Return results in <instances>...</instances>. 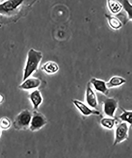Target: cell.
<instances>
[{
	"label": "cell",
	"mask_w": 132,
	"mask_h": 158,
	"mask_svg": "<svg viewBox=\"0 0 132 158\" xmlns=\"http://www.w3.org/2000/svg\"><path fill=\"white\" fill-rule=\"evenodd\" d=\"M103 111L107 117L115 118L118 107V101L115 98H106L103 101Z\"/></svg>",
	"instance_id": "cell-6"
},
{
	"label": "cell",
	"mask_w": 132,
	"mask_h": 158,
	"mask_svg": "<svg viewBox=\"0 0 132 158\" xmlns=\"http://www.w3.org/2000/svg\"><path fill=\"white\" fill-rule=\"evenodd\" d=\"M116 121H117L115 118L106 116L101 119L100 123L103 127L106 129L112 130L116 125Z\"/></svg>",
	"instance_id": "cell-16"
},
{
	"label": "cell",
	"mask_w": 132,
	"mask_h": 158,
	"mask_svg": "<svg viewBox=\"0 0 132 158\" xmlns=\"http://www.w3.org/2000/svg\"><path fill=\"white\" fill-rule=\"evenodd\" d=\"M2 131L1 128H0V138L1 137V135H2Z\"/></svg>",
	"instance_id": "cell-21"
},
{
	"label": "cell",
	"mask_w": 132,
	"mask_h": 158,
	"mask_svg": "<svg viewBox=\"0 0 132 158\" xmlns=\"http://www.w3.org/2000/svg\"><path fill=\"white\" fill-rule=\"evenodd\" d=\"M127 80L123 77L119 76H113L108 82H106L108 89L116 88L121 86L125 84Z\"/></svg>",
	"instance_id": "cell-14"
},
{
	"label": "cell",
	"mask_w": 132,
	"mask_h": 158,
	"mask_svg": "<svg viewBox=\"0 0 132 158\" xmlns=\"http://www.w3.org/2000/svg\"><path fill=\"white\" fill-rule=\"evenodd\" d=\"M12 122L7 117H2L0 118V128L2 131H7L11 128Z\"/></svg>",
	"instance_id": "cell-19"
},
{
	"label": "cell",
	"mask_w": 132,
	"mask_h": 158,
	"mask_svg": "<svg viewBox=\"0 0 132 158\" xmlns=\"http://www.w3.org/2000/svg\"><path fill=\"white\" fill-rule=\"evenodd\" d=\"M129 126L130 125L127 123L121 122L116 127L114 131L113 146H116L128 139Z\"/></svg>",
	"instance_id": "cell-5"
},
{
	"label": "cell",
	"mask_w": 132,
	"mask_h": 158,
	"mask_svg": "<svg viewBox=\"0 0 132 158\" xmlns=\"http://www.w3.org/2000/svg\"><path fill=\"white\" fill-rule=\"evenodd\" d=\"M47 123V118L43 114L38 110H33L29 129L32 132H37Z\"/></svg>",
	"instance_id": "cell-4"
},
{
	"label": "cell",
	"mask_w": 132,
	"mask_h": 158,
	"mask_svg": "<svg viewBox=\"0 0 132 158\" xmlns=\"http://www.w3.org/2000/svg\"><path fill=\"white\" fill-rule=\"evenodd\" d=\"M28 98L32 104L33 110H38L43 101L41 92L38 89L32 90L30 91Z\"/></svg>",
	"instance_id": "cell-10"
},
{
	"label": "cell",
	"mask_w": 132,
	"mask_h": 158,
	"mask_svg": "<svg viewBox=\"0 0 132 158\" xmlns=\"http://www.w3.org/2000/svg\"><path fill=\"white\" fill-rule=\"evenodd\" d=\"M4 100V97L3 96L0 94V104L2 103L3 102Z\"/></svg>",
	"instance_id": "cell-20"
},
{
	"label": "cell",
	"mask_w": 132,
	"mask_h": 158,
	"mask_svg": "<svg viewBox=\"0 0 132 158\" xmlns=\"http://www.w3.org/2000/svg\"><path fill=\"white\" fill-rule=\"evenodd\" d=\"M90 84L94 89L103 94L105 96H108L109 94V89L106 85V82L101 79L93 77L90 80Z\"/></svg>",
	"instance_id": "cell-11"
},
{
	"label": "cell",
	"mask_w": 132,
	"mask_h": 158,
	"mask_svg": "<svg viewBox=\"0 0 132 158\" xmlns=\"http://www.w3.org/2000/svg\"><path fill=\"white\" fill-rule=\"evenodd\" d=\"M37 0H5L0 3V15L10 18L17 15L22 10L29 8Z\"/></svg>",
	"instance_id": "cell-1"
},
{
	"label": "cell",
	"mask_w": 132,
	"mask_h": 158,
	"mask_svg": "<svg viewBox=\"0 0 132 158\" xmlns=\"http://www.w3.org/2000/svg\"><path fill=\"white\" fill-rule=\"evenodd\" d=\"M42 57V53L39 51L33 48L28 51L23 69L22 81L32 77L34 73L37 71Z\"/></svg>",
	"instance_id": "cell-2"
},
{
	"label": "cell",
	"mask_w": 132,
	"mask_h": 158,
	"mask_svg": "<svg viewBox=\"0 0 132 158\" xmlns=\"http://www.w3.org/2000/svg\"><path fill=\"white\" fill-rule=\"evenodd\" d=\"M122 113L119 116V118L121 122L127 123L130 125L132 124V111L127 110L124 108H121Z\"/></svg>",
	"instance_id": "cell-17"
},
{
	"label": "cell",
	"mask_w": 132,
	"mask_h": 158,
	"mask_svg": "<svg viewBox=\"0 0 132 158\" xmlns=\"http://www.w3.org/2000/svg\"><path fill=\"white\" fill-rule=\"evenodd\" d=\"M32 115V111L25 109L20 112L15 117L13 125L15 130L26 131L29 129Z\"/></svg>",
	"instance_id": "cell-3"
},
{
	"label": "cell",
	"mask_w": 132,
	"mask_h": 158,
	"mask_svg": "<svg viewBox=\"0 0 132 158\" xmlns=\"http://www.w3.org/2000/svg\"><path fill=\"white\" fill-rule=\"evenodd\" d=\"M106 2L108 9L112 15H118L122 10V6L117 0H106Z\"/></svg>",
	"instance_id": "cell-13"
},
{
	"label": "cell",
	"mask_w": 132,
	"mask_h": 158,
	"mask_svg": "<svg viewBox=\"0 0 132 158\" xmlns=\"http://www.w3.org/2000/svg\"><path fill=\"white\" fill-rule=\"evenodd\" d=\"M42 83V80L39 77H30L22 81L18 88L23 91H31L39 88Z\"/></svg>",
	"instance_id": "cell-8"
},
{
	"label": "cell",
	"mask_w": 132,
	"mask_h": 158,
	"mask_svg": "<svg viewBox=\"0 0 132 158\" xmlns=\"http://www.w3.org/2000/svg\"><path fill=\"white\" fill-rule=\"evenodd\" d=\"M104 15L107 19L109 26L112 29L117 30L122 27L123 25L122 22L117 17L107 14H105Z\"/></svg>",
	"instance_id": "cell-15"
},
{
	"label": "cell",
	"mask_w": 132,
	"mask_h": 158,
	"mask_svg": "<svg viewBox=\"0 0 132 158\" xmlns=\"http://www.w3.org/2000/svg\"><path fill=\"white\" fill-rule=\"evenodd\" d=\"M122 6L123 9L126 13L128 21H132V6L129 0H120L119 1Z\"/></svg>",
	"instance_id": "cell-18"
},
{
	"label": "cell",
	"mask_w": 132,
	"mask_h": 158,
	"mask_svg": "<svg viewBox=\"0 0 132 158\" xmlns=\"http://www.w3.org/2000/svg\"><path fill=\"white\" fill-rule=\"evenodd\" d=\"M72 103L82 115L89 116L91 115H100V113L96 109L91 108L87 104L77 99L72 100Z\"/></svg>",
	"instance_id": "cell-7"
},
{
	"label": "cell",
	"mask_w": 132,
	"mask_h": 158,
	"mask_svg": "<svg viewBox=\"0 0 132 158\" xmlns=\"http://www.w3.org/2000/svg\"><path fill=\"white\" fill-rule=\"evenodd\" d=\"M41 69L46 74L53 75L58 73L59 70V65L55 61H48L42 65Z\"/></svg>",
	"instance_id": "cell-12"
},
{
	"label": "cell",
	"mask_w": 132,
	"mask_h": 158,
	"mask_svg": "<svg viewBox=\"0 0 132 158\" xmlns=\"http://www.w3.org/2000/svg\"><path fill=\"white\" fill-rule=\"evenodd\" d=\"M2 1V0H0V2H1V1Z\"/></svg>",
	"instance_id": "cell-22"
},
{
	"label": "cell",
	"mask_w": 132,
	"mask_h": 158,
	"mask_svg": "<svg viewBox=\"0 0 132 158\" xmlns=\"http://www.w3.org/2000/svg\"><path fill=\"white\" fill-rule=\"evenodd\" d=\"M85 101L88 106L94 109H96L99 105L97 96L89 81L86 85Z\"/></svg>",
	"instance_id": "cell-9"
}]
</instances>
